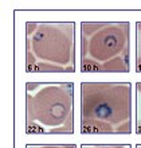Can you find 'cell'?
<instances>
[{"label":"cell","mask_w":141,"mask_h":148,"mask_svg":"<svg viewBox=\"0 0 141 148\" xmlns=\"http://www.w3.org/2000/svg\"><path fill=\"white\" fill-rule=\"evenodd\" d=\"M81 133L133 132V85L130 82H82Z\"/></svg>","instance_id":"cell-1"},{"label":"cell","mask_w":141,"mask_h":148,"mask_svg":"<svg viewBox=\"0 0 141 148\" xmlns=\"http://www.w3.org/2000/svg\"><path fill=\"white\" fill-rule=\"evenodd\" d=\"M82 73H129V22H82L79 32Z\"/></svg>","instance_id":"cell-2"},{"label":"cell","mask_w":141,"mask_h":148,"mask_svg":"<svg viewBox=\"0 0 141 148\" xmlns=\"http://www.w3.org/2000/svg\"><path fill=\"white\" fill-rule=\"evenodd\" d=\"M26 132L71 135L74 132V84H26Z\"/></svg>","instance_id":"cell-3"},{"label":"cell","mask_w":141,"mask_h":148,"mask_svg":"<svg viewBox=\"0 0 141 148\" xmlns=\"http://www.w3.org/2000/svg\"><path fill=\"white\" fill-rule=\"evenodd\" d=\"M26 70L28 73L75 71L74 22H28Z\"/></svg>","instance_id":"cell-4"},{"label":"cell","mask_w":141,"mask_h":148,"mask_svg":"<svg viewBox=\"0 0 141 148\" xmlns=\"http://www.w3.org/2000/svg\"><path fill=\"white\" fill-rule=\"evenodd\" d=\"M136 92H134V132L137 135H141V82L136 84Z\"/></svg>","instance_id":"cell-5"},{"label":"cell","mask_w":141,"mask_h":148,"mask_svg":"<svg viewBox=\"0 0 141 148\" xmlns=\"http://www.w3.org/2000/svg\"><path fill=\"white\" fill-rule=\"evenodd\" d=\"M134 69L141 73V22L136 23V54H134Z\"/></svg>","instance_id":"cell-6"},{"label":"cell","mask_w":141,"mask_h":148,"mask_svg":"<svg viewBox=\"0 0 141 148\" xmlns=\"http://www.w3.org/2000/svg\"><path fill=\"white\" fill-rule=\"evenodd\" d=\"M79 148H132L130 144H81Z\"/></svg>","instance_id":"cell-7"},{"label":"cell","mask_w":141,"mask_h":148,"mask_svg":"<svg viewBox=\"0 0 141 148\" xmlns=\"http://www.w3.org/2000/svg\"><path fill=\"white\" fill-rule=\"evenodd\" d=\"M26 148H77L75 144H27Z\"/></svg>","instance_id":"cell-8"},{"label":"cell","mask_w":141,"mask_h":148,"mask_svg":"<svg viewBox=\"0 0 141 148\" xmlns=\"http://www.w3.org/2000/svg\"><path fill=\"white\" fill-rule=\"evenodd\" d=\"M136 148H141V144H137L136 145Z\"/></svg>","instance_id":"cell-9"}]
</instances>
